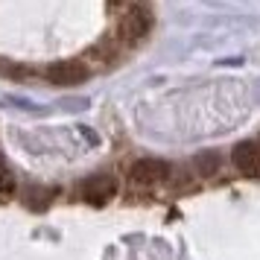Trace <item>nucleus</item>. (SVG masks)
<instances>
[{
    "label": "nucleus",
    "instance_id": "nucleus-1",
    "mask_svg": "<svg viewBox=\"0 0 260 260\" xmlns=\"http://www.w3.org/2000/svg\"><path fill=\"white\" fill-rule=\"evenodd\" d=\"M132 184L138 187H155V184H164L170 178V164L167 161H158V158H141L135 161L129 170Z\"/></svg>",
    "mask_w": 260,
    "mask_h": 260
},
{
    "label": "nucleus",
    "instance_id": "nucleus-2",
    "mask_svg": "<svg viewBox=\"0 0 260 260\" xmlns=\"http://www.w3.org/2000/svg\"><path fill=\"white\" fill-rule=\"evenodd\" d=\"M149 12H143V9H138V6H132L129 12L120 18L117 24V38L123 41V44H135V41H141L143 36H146V29H149Z\"/></svg>",
    "mask_w": 260,
    "mask_h": 260
},
{
    "label": "nucleus",
    "instance_id": "nucleus-3",
    "mask_svg": "<svg viewBox=\"0 0 260 260\" xmlns=\"http://www.w3.org/2000/svg\"><path fill=\"white\" fill-rule=\"evenodd\" d=\"M79 187H82V196H85L88 202L103 205V202H108L114 193H117V178L108 176V173H96V176L85 178Z\"/></svg>",
    "mask_w": 260,
    "mask_h": 260
},
{
    "label": "nucleus",
    "instance_id": "nucleus-4",
    "mask_svg": "<svg viewBox=\"0 0 260 260\" xmlns=\"http://www.w3.org/2000/svg\"><path fill=\"white\" fill-rule=\"evenodd\" d=\"M47 79L56 85H79L88 79V68L82 61H59V64H50Z\"/></svg>",
    "mask_w": 260,
    "mask_h": 260
},
{
    "label": "nucleus",
    "instance_id": "nucleus-5",
    "mask_svg": "<svg viewBox=\"0 0 260 260\" xmlns=\"http://www.w3.org/2000/svg\"><path fill=\"white\" fill-rule=\"evenodd\" d=\"M231 161L240 173H248V176H254L260 173V143L254 141H243L234 146V152H231Z\"/></svg>",
    "mask_w": 260,
    "mask_h": 260
},
{
    "label": "nucleus",
    "instance_id": "nucleus-6",
    "mask_svg": "<svg viewBox=\"0 0 260 260\" xmlns=\"http://www.w3.org/2000/svg\"><path fill=\"white\" fill-rule=\"evenodd\" d=\"M24 202H26V208H29V211H44L50 202H53V190L44 193V190H38V187H29L24 193Z\"/></svg>",
    "mask_w": 260,
    "mask_h": 260
},
{
    "label": "nucleus",
    "instance_id": "nucleus-7",
    "mask_svg": "<svg viewBox=\"0 0 260 260\" xmlns=\"http://www.w3.org/2000/svg\"><path fill=\"white\" fill-rule=\"evenodd\" d=\"M216 170H219V155L216 152L196 155V173H199V176H213Z\"/></svg>",
    "mask_w": 260,
    "mask_h": 260
},
{
    "label": "nucleus",
    "instance_id": "nucleus-8",
    "mask_svg": "<svg viewBox=\"0 0 260 260\" xmlns=\"http://www.w3.org/2000/svg\"><path fill=\"white\" fill-rule=\"evenodd\" d=\"M9 187H12V184H9V178L0 176V196H6V193H9Z\"/></svg>",
    "mask_w": 260,
    "mask_h": 260
}]
</instances>
